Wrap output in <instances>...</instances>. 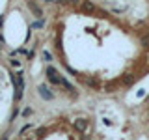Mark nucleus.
Instances as JSON below:
<instances>
[{
	"mask_svg": "<svg viewBox=\"0 0 149 140\" xmlns=\"http://www.w3.org/2000/svg\"><path fill=\"white\" fill-rule=\"evenodd\" d=\"M73 125H74V129L78 131V133H86V129H88V120L86 118H78V120H74L73 121Z\"/></svg>",
	"mask_w": 149,
	"mask_h": 140,
	"instance_id": "nucleus-4",
	"label": "nucleus"
},
{
	"mask_svg": "<svg viewBox=\"0 0 149 140\" xmlns=\"http://www.w3.org/2000/svg\"><path fill=\"white\" fill-rule=\"evenodd\" d=\"M37 93H39V95L43 97L45 101H52V99H54V93L50 92V88H49V86H45V84H41V86L37 88Z\"/></svg>",
	"mask_w": 149,
	"mask_h": 140,
	"instance_id": "nucleus-3",
	"label": "nucleus"
},
{
	"mask_svg": "<svg viewBox=\"0 0 149 140\" xmlns=\"http://www.w3.org/2000/svg\"><path fill=\"white\" fill-rule=\"evenodd\" d=\"M32 114H34V110H32L30 106H28V108H24V110H22V116H24V118H30Z\"/></svg>",
	"mask_w": 149,
	"mask_h": 140,
	"instance_id": "nucleus-11",
	"label": "nucleus"
},
{
	"mask_svg": "<svg viewBox=\"0 0 149 140\" xmlns=\"http://www.w3.org/2000/svg\"><path fill=\"white\" fill-rule=\"evenodd\" d=\"M67 71H69V73H71V75H74V77H77V75H78V73H77V71H74V69H73V67H67Z\"/></svg>",
	"mask_w": 149,
	"mask_h": 140,
	"instance_id": "nucleus-15",
	"label": "nucleus"
},
{
	"mask_svg": "<svg viewBox=\"0 0 149 140\" xmlns=\"http://www.w3.org/2000/svg\"><path fill=\"white\" fill-rule=\"evenodd\" d=\"M2 45H4V37L0 36V47H2Z\"/></svg>",
	"mask_w": 149,
	"mask_h": 140,
	"instance_id": "nucleus-18",
	"label": "nucleus"
},
{
	"mask_svg": "<svg viewBox=\"0 0 149 140\" xmlns=\"http://www.w3.org/2000/svg\"><path fill=\"white\" fill-rule=\"evenodd\" d=\"M28 131H32V125H30V123H26L24 127L21 129V134H24V133H28Z\"/></svg>",
	"mask_w": 149,
	"mask_h": 140,
	"instance_id": "nucleus-13",
	"label": "nucleus"
},
{
	"mask_svg": "<svg viewBox=\"0 0 149 140\" xmlns=\"http://www.w3.org/2000/svg\"><path fill=\"white\" fill-rule=\"evenodd\" d=\"M4 21H6V17H4V15H0V28H2V24H4Z\"/></svg>",
	"mask_w": 149,
	"mask_h": 140,
	"instance_id": "nucleus-17",
	"label": "nucleus"
},
{
	"mask_svg": "<svg viewBox=\"0 0 149 140\" xmlns=\"http://www.w3.org/2000/svg\"><path fill=\"white\" fill-rule=\"evenodd\" d=\"M43 133H45V129H43V127L37 129V136H43Z\"/></svg>",
	"mask_w": 149,
	"mask_h": 140,
	"instance_id": "nucleus-16",
	"label": "nucleus"
},
{
	"mask_svg": "<svg viewBox=\"0 0 149 140\" xmlns=\"http://www.w3.org/2000/svg\"><path fill=\"white\" fill-rule=\"evenodd\" d=\"M11 80L15 84V101L22 99V92H24V78H22V71L13 73L11 75Z\"/></svg>",
	"mask_w": 149,
	"mask_h": 140,
	"instance_id": "nucleus-1",
	"label": "nucleus"
},
{
	"mask_svg": "<svg viewBox=\"0 0 149 140\" xmlns=\"http://www.w3.org/2000/svg\"><path fill=\"white\" fill-rule=\"evenodd\" d=\"M28 8H30L32 11H34V15H36V17H41V15H43V11H41V8L37 6V4H34L32 0H28Z\"/></svg>",
	"mask_w": 149,
	"mask_h": 140,
	"instance_id": "nucleus-6",
	"label": "nucleus"
},
{
	"mask_svg": "<svg viewBox=\"0 0 149 140\" xmlns=\"http://www.w3.org/2000/svg\"><path fill=\"white\" fill-rule=\"evenodd\" d=\"M80 9L84 13H93V11H97V8H95V4L90 2V0H84V2L80 4Z\"/></svg>",
	"mask_w": 149,
	"mask_h": 140,
	"instance_id": "nucleus-5",
	"label": "nucleus"
},
{
	"mask_svg": "<svg viewBox=\"0 0 149 140\" xmlns=\"http://www.w3.org/2000/svg\"><path fill=\"white\" fill-rule=\"evenodd\" d=\"M43 26H45L43 21H36V22H32V24H30V30H34V28H43Z\"/></svg>",
	"mask_w": 149,
	"mask_h": 140,
	"instance_id": "nucleus-10",
	"label": "nucleus"
},
{
	"mask_svg": "<svg viewBox=\"0 0 149 140\" xmlns=\"http://www.w3.org/2000/svg\"><path fill=\"white\" fill-rule=\"evenodd\" d=\"M43 60L45 62H50V60H52V54H50L49 50H43Z\"/></svg>",
	"mask_w": 149,
	"mask_h": 140,
	"instance_id": "nucleus-12",
	"label": "nucleus"
},
{
	"mask_svg": "<svg viewBox=\"0 0 149 140\" xmlns=\"http://www.w3.org/2000/svg\"><path fill=\"white\" fill-rule=\"evenodd\" d=\"M11 65L13 67H21V62H19V60H11Z\"/></svg>",
	"mask_w": 149,
	"mask_h": 140,
	"instance_id": "nucleus-14",
	"label": "nucleus"
},
{
	"mask_svg": "<svg viewBox=\"0 0 149 140\" xmlns=\"http://www.w3.org/2000/svg\"><path fill=\"white\" fill-rule=\"evenodd\" d=\"M45 75L47 78H49L52 84H60V78H62V75H58V71H56V67H52V65H49V67L45 69Z\"/></svg>",
	"mask_w": 149,
	"mask_h": 140,
	"instance_id": "nucleus-2",
	"label": "nucleus"
},
{
	"mask_svg": "<svg viewBox=\"0 0 149 140\" xmlns=\"http://www.w3.org/2000/svg\"><path fill=\"white\" fill-rule=\"evenodd\" d=\"M86 84L90 88H95V90H99L101 88V84H99V80H97V78H86Z\"/></svg>",
	"mask_w": 149,
	"mask_h": 140,
	"instance_id": "nucleus-7",
	"label": "nucleus"
},
{
	"mask_svg": "<svg viewBox=\"0 0 149 140\" xmlns=\"http://www.w3.org/2000/svg\"><path fill=\"white\" fill-rule=\"evenodd\" d=\"M132 82H134V77H132V75H125V77H123V84H125V86H130Z\"/></svg>",
	"mask_w": 149,
	"mask_h": 140,
	"instance_id": "nucleus-9",
	"label": "nucleus"
},
{
	"mask_svg": "<svg viewBox=\"0 0 149 140\" xmlns=\"http://www.w3.org/2000/svg\"><path fill=\"white\" fill-rule=\"evenodd\" d=\"M140 43H142L143 49H149V34H143L142 37H140Z\"/></svg>",
	"mask_w": 149,
	"mask_h": 140,
	"instance_id": "nucleus-8",
	"label": "nucleus"
}]
</instances>
